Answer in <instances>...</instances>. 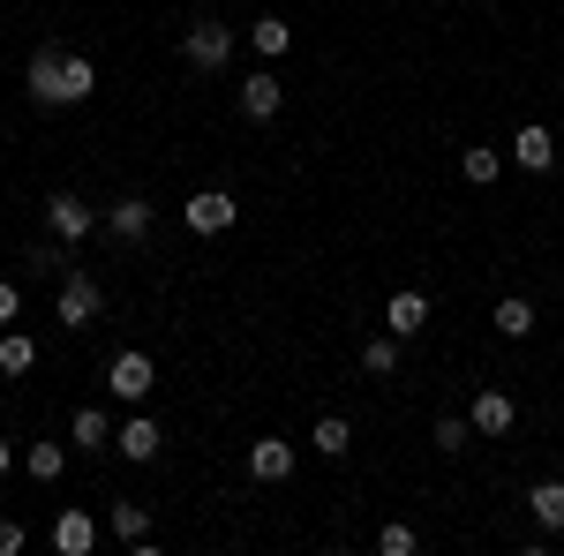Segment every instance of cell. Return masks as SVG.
I'll use <instances>...</instances> for the list:
<instances>
[{
  "label": "cell",
  "mask_w": 564,
  "mask_h": 556,
  "mask_svg": "<svg viewBox=\"0 0 564 556\" xmlns=\"http://www.w3.org/2000/svg\"><path fill=\"white\" fill-rule=\"evenodd\" d=\"M308 451L347 459V451H354V422H347V414H316V428H308Z\"/></svg>",
  "instance_id": "16"
},
{
  "label": "cell",
  "mask_w": 564,
  "mask_h": 556,
  "mask_svg": "<svg viewBox=\"0 0 564 556\" xmlns=\"http://www.w3.org/2000/svg\"><path fill=\"white\" fill-rule=\"evenodd\" d=\"M106 233H113V241H143V233H151V204H143V196H121V204L106 211Z\"/></svg>",
  "instance_id": "17"
},
{
  "label": "cell",
  "mask_w": 564,
  "mask_h": 556,
  "mask_svg": "<svg viewBox=\"0 0 564 556\" xmlns=\"http://www.w3.org/2000/svg\"><path fill=\"white\" fill-rule=\"evenodd\" d=\"M23 271H39V279H61V271H76V263H68V241H39V249H23Z\"/></svg>",
  "instance_id": "24"
},
{
  "label": "cell",
  "mask_w": 564,
  "mask_h": 556,
  "mask_svg": "<svg viewBox=\"0 0 564 556\" xmlns=\"http://www.w3.org/2000/svg\"><path fill=\"white\" fill-rule=\"evenodd\" d=\"M234 45H241V31H234V23H218V15H196V23L181 31V53H188V68H204V76H218V68L234 61Z\"/></svg>",
  "instance_id": "2"
},
{
  "label": "cell",
  "mask_w": 564,
  "mask_h": 556,
  "mask_svg": "<svg viewBox=\"0 0 564 556\" xmlns=\"http://www.w3.org/2000/svg\"><path fill=\"white\" fill-rule=\"evenodd\" d=\"M113 451H121V459H135V467H151V459L166 451V436H159V422H151V414H135V422L113 428Z\"/></svg>",
  "instance_id": "10"
},
{
  "label": "cell",
  "mask_w": 564,
  "mask_h": 556,
  "mask_svg": "<svg viewBox=\"0 0 564 556\" xmlns=\"http://www.w3.org/2000/svg\"><path fill=\"white\" fill-rule=\"evenodd\" d=\"M106 526H113V534H121V542H129L135 556H151V512H143V504L113 497V504H106Z\"/></svg>",
  "instance_id": "14"
},
{
  "label": "cell",
  "mask_w": 564,
  "mask_h": 556,
  "mask_svg": "<svg viewBox=\"0 0 564 556\" xmlns=\"http://www.w3.org/2000/svg\"><path fill=\"white\" fill-rule=\"evenodd\" d=\"M23 473H31V481H45V489H53V481H61V473H68V451H61V444H23Z\"/></svg>",
  "instance_id": "20"
},
{
  "label": "cell",
  "mask_w": 564,
  "mask_h": 556,
  "mask_svg": "<svg viewBox=\"0 0 564 556\" xmlns=\"http://www.w3.org/2000/svg\"><path fill=\"white\" fill-rule=\"evenodd\" d=\"M436 444H444V451H467V444H475V422H467V414H444V422H436Z\"/></svg>",
  "instance_id": "27"
},
{
  "label": "cell",
  "mask_w": 564,
  "mask_h": 556,
  "mask_svg": "<svg viewBox=\"0 0 564 556\" xmlns=\"http://www.w3.org/2000/svg\"><path fill=\"white\" fill-rule=\"evenodd\" d=\"M512 166H527V173H550V166H557V135L542 129V121H527V129L512 135Z\"/></svg>",
  "instance_id": "13"
},
{
  "label": "cell",
  "mask_w": 564,
  "mask_h": 556,
  "mask_svg": "<svg viewBox=\"0 0 564 556\" xmlns=\"http://www.w3.org/2000/svg\"><path fill=\"white\" fill-rule=\"evenodd\" d=\"M90 226H98V211H90L84 196H68V188H61V196H45V233H53V241L84 249V233H90Z\"/></svg>",
  "instance_id": "5"
},
{
  "label": "cell",
  "mask_w": 564,
  "mask_h": 556,
  "mask_svg": "<svg viewBox=\"0 0 564 556\" xmlns=\"http://www.w3.org/2000/svg\"><path fill=\"white\" fill-rule=\"evenodd\" d=\"M249 45H257V61H279V53L294 45V23H279V15H263V23H249Z\"/></svg>",
  "instance_id": "23"
},
{
  "label": "cell",
  "mask_w": 564,
  "mask_h": 556,
  "mask_svg": "<svg viewBox=\"0 0 564 556\" xmlns=\"http://www.w3.org/2000/svg\"><path fill=\"white\" fill-rule=\"evenodd\" d=\"M39 369V339L31 331H0V377H31Z\"/></svg>",
  "instance_id": "19"
},
{
  "label": "cell",
  "mask_w": 564,
  "mask_h": 556,
  "mask_svg": "<svg viewBox=\"0 0 564 556\" xmlns=\"http://www.w3.org/2000/svg\"><path fill=\"white\" fill-rule=\"evenodd\" d=\"M15 316H23V294H15V279H0V331H8Z\"/></svg>",
  "instance_id": "29"
},
{
  "label": "cell",
  "mask_w": 564,
  "mask_h": 556,
  "mask_svg": "<svg viewBox=\"0 0 564 556\" xmlns=\"http://www.w3.org/2000/svg\"><path fill=\"white\" fill-rule=\"evenodd\" d=\"M294 467H302V451H294L286 436H257V444H249V473H257L263 489H271V481H294Z\"/></svg>",
  "instance_id": "7"
},
{
  "label": "cell",
  "mask_w": 564,
  "mask_h": 556,
  "mask_svg": "<svg viewBox=\"0 0 564 556\" xmlns=\"http://www.w3.org/2000/svg\"><path fill=\"white\" fill-rule=\"evenodd\" d=\"M497 331H505V339H534V301L505 294V301H497Z\"/></svg>",
  "instance_id": "22"
},
{
  "label": "cell",
  "mask_w": 564,
  "mask_h": 556,
  "mask_svg": "<svg viewBox=\"0 0 564 556\" xmlns=\"http://www.w3.org/2000/svg\"><path fill=\"white\" fill-rule=\"evenodd\" d=\"M279 106H286V84H279L271 68L241 76V113H249V121H279Z\"/></svg>",
  "instance_id": "11"
},
{
  "label": "cell",
  "mask_w": 564,
  "mask_h": 556,
  "mask_svg": "<svg viewBox=\"0 0 564 556\" xmlns=\"http://www.w3.org/2000/svg\"><path fill=\"white\" fill-rule=\"evenodd\" d=\"M98 308H106V294H98V279H90V271H61V294H53V316H61L68 331H90V324H98Z\"/></svg>",
  "instance_id": "4"
},
{
  "label": "cell",
  "mask_w": 564,
  "mask_h": 556,
  "mask_svg": "<svg viewBox=\"0 0 564 556\" xmlns=\"http://www.w3.org/2000/svg\"><path fill=\"white\" fill-rule=\"evenodd\" d=\"M377 549H384V556H414V549H422V534H414L406 519H384V526H377Z\"/></svg>",
  "instance_id": "25"
},
{
  "label": "cell",
  "mask_w": 564,
  "mask_h": 556,
  "mask_svg": "<svg viewBox=\"0 0 564 556\" xmlns=\"http://www.w3.org/2000/svg\"><path fill=\"white\" fill-rule=\"evenodd\" d=\"M23 542H31L23 519H0V556H23Z\"/></svg>",
  "instance_id": "28"
},
{
  "label": "cell",
  "mask_w": 564,
  "mask_h": 556,
  "mask_svg": "<svg viewBox=\"0 0 564 556\" xmlns=\"http://www.w3.org/2000/svg\"><path fill=\"white\" fill-rule=\"evenodd\" d=\"M106 391H113V399H129V406H143V399L159 391V361H151L143 346H121V353L106 361Z\"/></svg>",
  "instance_id": "3"
},
{
  "label": "cell",
  "mask_w": 564,
  "mask_h": 556,
  "mask_svg": "<svg viewBox=\"0 0 564 556\" xmlns=\"http://www.w3.org/2000/svg\"><path fill=\"white\" fill-rule=\"evenodd\" d=\"M459 173H467L475 188H489V181L505 173V151H497V143H467V151H459Z\"/></svg>",
  "instance_id": "21"
},
{
  "label": "cell",
  "mask_w": 564,
  "mask_h": 556,
  "mask_svg": "<svg viewBox=\"0 0 564 556\" xmlns=\"http://www.w3.org/2000/svg\"><path fill=\"white\" fill-rule=\"evenodd\" d=\"M8 467H15V444H8V436H0V473H8Z\"/></svg>",
  "instance_id": "30"
},
{
  "label": "cell",
  "mask_w": 564,
  "mask_h": 556,
  "mask_svg": "<svg viewBox=\"0 0 564 556\" xmlns=\"http://www.w3.org/2000/svg\"><path fill=\"white\" fill-rule=\"evenodd\" d=\"M361 369H369V377H391V369H399V339H391V331H377V339L361 346Z\"/></svg>",
  "instance_id": "26"
},
{
  "label": "cell",
  "mask_w": 564,
  "mask_h": 556,
  "mask_svg": "<svg viewBox=\"0 0 564 556\" xmlns=\"http://www.w3.org/2000/svg\"><path fill=\"white\" fill-rule=\"evenodd\" d=\"M467 422H475V436H505V428L520 422V406H512V391H475Z\"/></svg>",
  "instance_id": "12"
},
{
  "label": "cell",
  "mask_w": 564,
  "mask_h": 556,
  "mask_svg": "<svg viewBox=\"0 0 564 556\" xmlns=\"http://www.w3.org/2000/svg\"><path fill=\"white\" fill-rule=\"evenodd\" d=\"M384 331H391V339H422V331H430V294L399 286V294L384 301Z\"/></svg>",
  "instance_id": "9"
},
{
  "label": "cell",
  "mask_w": 564,
  "mask_h": 556,
  "mask_svg": "<svg viewBox=\"0 0 564 556\" xmlns=\"http://www.w3.org/2000/svg\"><path fill=\"white\" fill-rule=\"evenodd\" d=\"M23 84H31L39 106H84L90 90H98V68H90V53L39 45V53H31V68H23Z\"/></svg>",
  "instance_id": "1"
},
{
  "label": "cell",
  "mask_w": 564,
  "mask_h": 556,
  "mask_svg": "<svg viewBox=\"0 0 564 556\" xmlns=\"http://www.w3.org/2000/svg\"><path fill=\"white\" fill-rule=\"evenodd\" d=\"M527 519H534L542 534H564V481H534V489H527Z\"/></svg>",
  "instance_id": "15"
},
{
  "label": "cell",
  "mask_w": 564,
  "mask_h": 556,
  "mask_svg": "<svg viewBox=\"0 0 564 556\" xmlns=\"http://www.w3.org/2000/svg\"><path fill=\"white\" fill-rule=\"evenodd\" d=\"M234 218H241V204H234L226 188H196V196L181 204V226H188V233H226Z\"/></svg>",
  "instance_id": "6"
},
{
  "label": "cell",
  "mask_w": 564,
  "mask_h": 556,
  "mask_svg": "<svg viewBox=\"0 0 564 556\" xmlns=\"http://www.w3.org/2000/svg\"><path fill=\"white\" fill-rule=\"evenodd\" d=\"M68 436H76L84 451H113V414H106V406H76Z\"/></svg>",
  "instance_id": "18"
},
{
  "label": "cell",
  "mask_w": 564,
  "mask_h": 556,
  "mask_svg": "<svg viewBox=\"0 0 564 556\" xmlns=\"http://www.w3.org/2000/svg\"><path fill=\"white\" fill-rule=\"evenodd\" d=\"M53 549L61 556H90L98 549V519H90L84 504H61V512H53Z\"/></svg>",
  "instance_id": "8"
}]
</instances>
